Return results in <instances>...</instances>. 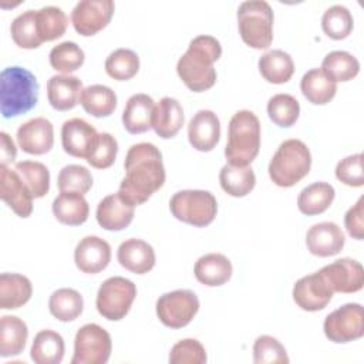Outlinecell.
I'll return each instance as SVG.
<instances>
[{"label": "cell", "instance_id": "cell-1", "mask_svg": "<svg viewBox=\"0 0 364 364\" xmlns=\"http://www.w3.org/2000/svg\"><path fill=\"white\" fill-rule=\"evenodd\" d=\"M124 168L125 178L118 192L134 206L146 202L165 182L162 154L154 144H134L127 152Z\"/></svg>", "mask_w": 364, "mask_h": 364}, {"label": "cell", "instance_id": "cell-2", "mask_svg": "<svg viewBox=\"0 0 364 364\" xmlns=\"http://www.w3.org/2000/svg\"><path fill=\"white\" fill-rule=\"evenodd\" d=\"M222 55L220 43L212 36H198L191 40L188 50L178 60L176 73L183 84L193 92L212 88L216 82L213 64Z\"/></svg>", "mask_w": 364, "mask_h": 364}, {"label": "cell", "instance_id": "cell-3", "mask_svg": "<svg viewBox=\"0 0 364 364\" xmlns=\"http://www.w3.org/2000/svg\"><path fill=\"white\" fill-rule=\"evenodd\" d=\"M38 101V82L28 70L13 65L0 74V109L4 118L28 112Z\"/></svg>", "mask_w": 364, "mask_h": 364}, {"label": "cell", "instance_id": "cell-4", "mask_svg": "<svg viewBox=\"0 0 364 364\" xmlns=\"http://www.w3.org/2000/svg\"><path fill=\"white\" fill-rule=\"evenodd\" d=\"M260 149V121L255 112L240 109L229 121L225 156L229 165L249 166Z\"/></svg>", "mask_w": 364, "mask_h": 364}, {"label": "cell", "instance_id": "cell-5", "mask_svg": "<svg viewBox=\"0 0 364 364\" xmlns=\"http://www.w3.org/2000/svg\"><path fill=\"white\" fill-rule=\"evenodd\" d=\"M311 168L307 145L296 138L283 141L269 164V176L274 185L290 188L300 182Z\"/></svg>", "mask_w": 364, "mask_h": 364}, {"label": "cell", "instance_id": "cell-6", "mask_svg": "<svg viewBox=\"0 0 364 364\" xmlns=\"http://www.w3.org/2000/svg\"><path fill=\"white\" fill-rule=\"evenodd\" d=\"M237 28L245 44L256 50L273 41V10L264 0H249L237 9Z\"/></svg>", "mask_w": 364, "mask_h": 364}, {"label": "cell", "instance_id": "cell-7", "mask_svg": "<svg viewBox=\"0 0 364 364\" xmlns=\"http://www.w3.org/2000/svg\"><path fill=\"white\" fill-rule=\"evenodd\" d=\"M169 209L178 220L196 228H205L213 222L218 203L209 191L185 189L171 198Z\"/></svg>", "mask_w": 364, "mask_h": 364}, {"label": "cell", "instance_id": "cell-8", "mask_svg": "<svg viewBox=\"0 0 364 364\" xmlns=\"http://www.w3.org/2000/svg\"><path fill=\"white\" fill-rule=\"evenodd\" d=\"M136 296V286L125 277L114 276L102 282L98 289L95 306L98 313L111 321L124 318Z\"/></svg>", "mask_w": 364, "mask_h": 364}, {"label": "cell", "instance_id": "cell-9", "mask_svg": "<svg viewBox=\"0 0 364 364\" xmlns=\"http://www.w3.org/2000/svg\"><path fill=\"white\" fill-rule=\"evenodd\" d=\"M112 341L109 333L95 323L84 324L74 338L71 364H105L109 360Z\"/></svg>", "mask_w": 364, "mask_h": 364}, {"label": "cell", "instance_id": "cell-10", "mask_svg": "<svg viewBox=\"0 0 364 364\" xmlns=\"http://www.w3.org/2000/svg\"><path fill=\"white\" fill-rule=\"evenodd\" d=\"M199 310L198 296L188 289L164 293L156 300V316L169 328L188 326Z\"/></svg>", "mask_w": 364, "mask_h": 364}, {"label": "cell", "instance_id": "cell-11", "mask_svg": "<svg viewBox=\"0 0 364 364\" xmlns=\"http://www.w3.org/2000/svg\"><path fill=\"white\" fill-rule=\"evenodd\" d=\"M326 337L338 344L358 340L364 334V311L358 303H347L331 311L323 323Z\"/></svg>", "mask_w": 364, "mask_h": 364}, {"label": "cell", "instance_id": "cell-12", "mask_svg": "<svg viewBox=\"0 0 364 364\" xmlns=\"http://www.w3.org/2000/svg\"><path fill=\"white\" fill-rule=\"evenodd\" d=\"M114 9L112 0H81L71 11L73 27L84 37L94 36L109 23Z\"/></svg>", "mask_w": 364, "mask_h": 364}, {"label": "cell", "instance_id": "cell-13", "mask_svg": "<svg viewBox=\"0 0 364 364\" xmlns=\"http://www.w3.org/2000/svg\"><path fill=\"white\" fill-rule=\"evenodd\" d=\"M333 293H355L363 289L364 269L360 262L343 257L318 270Z\"/></svg>", "mask_w": 364, "mask_h": 364}, {"label": "cell", "instance_id": "cell-14", "mask_svg": "<svg viewBox=\"0 0 364 364\" xmlns=\"http://www.w3.org/2000/svg\"><path fill=\"white\" fill-rule=\"evenodd\" d=\"M0 198L20 218H28L33 212L31 192L16 169L7 165H0Z\"/></svg>", "mask_w": 364, "mask_h": 364}, {"label": "cell", "instance_id": "cell-15", "mask_svg": "<svg viewBox=\"0 0 364 364\" xmlns=\"http://www.w3.org/2000/svg\"><path fill=\"white\" fill-rule=\"evenodd\" d=\"M333 294V290L318 272L299 279L293 286V300L306 311L323 310L330 303Z\"/></svg>", "mask_w": 364, "mask_h": 364}, {"label": "cell", "instance_id": "cell-16", "mask_svg": "<svg viewBox=\"0 0 364 364\" xmlns=\"http://www.w3.org/2000/svg\"><path fill=\"white\" fill-rule=\"evenodd\" d=\"M16 138L26 154L43 155L53 148L54 128L47 118L36 117L18 127Z\"/></svg>", "mask_w": 364, "mask_h": 364}, {"label": "cell", "instance_id": "cell-17", "mask_svg": "<svg viewBox=\"0 0 364 364\" xmlns=\"http://www.w3.org/2000/svg\"><path fill=\"white\" fill-rule=\"evenodd\" d=\"M98 132L82 118L67 119L61 127V144L64 151L75 158H88Z\"/></svg>", "mask_w": 364, "mask_h": 364}, {"label": "cell", "instance_id": "cell-18", "mask_svg": "<svg viewBox=\"0 0 364 364\" xmlns=\"http://www.w3.org/2000/svg\"><path fill=\"white\" fill-rule=\"evenodd\" d=\"M109 260L111 246L100 236H85L75 246L74 262L82 273H100L109 264Z\"/></svg>", "mask_w": 364, "mask_h": 364}, {"label": "cell", "instance_id": "cell-19", "mask_svg": "<svg viewBox=\"0 0 364 364\" xmlns=\"http://www.w3.org/2000/svg\"><path fill=\"white\" fill-rule=\"evenodd\" d=\"M135 206L119 192L105 196L97 206V222L105 230L118 232L129 226Z\"/></svg>", "mask_w": 364, "mask_h": 364}, {"label": "cell", "instance_id": "cell-20", "mask_svg": "<svg viewBox=\"0 0 364 364\" xmlns=\"http://www.w3.org/2000/svg\"><path fill=\"white\" fill-rule=\"evenodd\" d=\"M344 243V233L334 222L316 223L306 233V246L309 252L318 257H328L340 253Z\"/></svg>", "mask_w": 364, "mask_h": 364}, {"label": "cell", "instance_id": "cell-21", "mask_svg": "<svg viewBox=\"0 0 364 364\" xmlns=\"http://www.w3.org/2000/svg\"><path fill=\"white\" fill-rule=\"evenodd\" d=\"M220 138V121L210 109L198 111L188 124L189 144L200 152L212 151Z\"/></svg>", "mask_w": 364, "mask_h": 364}, {"label": "cell", "instance_id": "cell-22", "mask_svg": "<svg viewBox=\"0 0 364 364\" xmlns=\"http://www.w3.org/2000/svg\"><path fill=\"white\" fill-rule=\"evenodd\" d=\"M117 259L119 264L135 273L145 274L155 266V252L152 246L142 239H127L124 240L117 250Z\"/></svg>", "mask_w": 364, "mask_h": 364}, {"label": "cell", "instance_id": "cell-23", "mask_svg": "<svg viewBox=\"0 0 364 364\" xmlns=\"http://www.w3.org/2000/svg\"><path fill=\"white\" fill-rule=\"evenodd\" d=\"M82 90L81 80L70 74L53 75L47 81V98L57 111L73 109L80 102Z\"/></svg>", "mask_w": 364, "mask_h": 364}, {"label": "cell", "instance_id": "cell-24", "mask_svg": "<svg viewBox=\"0 0 364 364\" xmlns=\"http://www.w3.org/2000/svg\"><path fill=\"white\" fill-rule=\"evenodd\" d=\"M155 102L148 94H134L128 98L124 112L122 124L129 134H142L152 128Z\"/></svg>", "mask_w": 364, "mask_h": 364}, {"label": "cell", "instance_id": "cell-25", "mask_svg": "<svg viewBox=\"0 0 364 364\" xmlns=\"http://www.w3.org/2000/svg\"><path fill=\"white\" fill-rule=\"evenodd\" d=\"M183 125V109L178 100L164 97L155 104L152 115V128L164 139L173 138Z\"/></svg>", "mask_w": 364, "mask_h": 364}, {"label": "cell", "instance_id": "cell-26", "mask_svg": "<svg viewBox=\"0 0 364 364\" xmlns=\"http://www.w3.org/2000/svg\"><path fill=\"white\" fill-rule=\"evenodd\" d=\"M232 263L222 253H208L200 256L193 267L195 277L208 287L225 284L232 277Z\"/></svg>", "mask_w": 364, "mask_h": 364}, {"label": "cell", "instance_id": "cell-27", "mask_svg": "<svg viewBox=\"0 0 364 364\" xmlns=\"http://www.w3.org/2000/svg\"><path fill=\"white\" fill-rule=\"evenodd\" d=\"M53 213L55 219L68 226H80L88 219L90 206L82 193L60 192L53 200Z\"/></svg>", "mask_w": 364, "mask_h": 364}, {"label": "cell", "instance_id": "cell-28", "mask_svg": "<svg viewBox=\"0 0 364 364\" xmlns=\"http://www.w3.org/2000/svg\"><path fill=\"white\" fill-rule=\"evenodd\" d=\"M33 294L31 282L18 273L0 274V309L13 310L24 306Z\"/></svg>", "mask_w": 364, "mask_h": 364}, {"label": "cell", "instance_id": "cell-29", "mask_svg": "<svg viewBox=\"0 0 364 364\" xmlns=\"http://www.w3.org/2000/svg\"><path fill=\"white\" fill-rule=\"evenodd\" d=\"M300 90L306 100L314 105L330 102L337 92V82L333 81L321 68H311L301 77Z\"/></svg>", "mask_w": 364, "mask_h": 364}, {"label": "cell", "instance_id": "cell-30", "mask_svg": "<svg viewBox=\"0 0 364 364\" xmlns=\"http://www.w3.org/2000/svg\"><path fill=\"white\" fill-rule=\"evenodd\" d=\"M27 324L17 316H1L0 318V355H18L27 343Z\"/></svg>", "mask_w": 364, "mask_h": 364}, {"label": "cell", "instance_id": "cell-31", "mask_svg": "<svg viewBox=\"0 0 364 364\" xmlns=\"http://www.w3.org/2000/svg\"><path fill=\"white\" fill-rule=\"evenodd\" d=\"M64 350V338L57 331L46 328L34 336L30 357L36 364H60Z\"/></svg>", "mask_w": 364, "mask_h": 364}, {"label": "cell", "instance_id": "cell-32", "mask_svg": "<svg viewBox=\"0 0 364 364\" xmlns=\"http://www.w3.org/2000/svg\"><path fill=\"white\" fill-rule=\"evenodd\" d=\"M259 73L272 84L287 82L294 73V63L283 50H270L259 58Z\"/></svg>", "mask_w": 364, "mask_h": 364}, {"label": "cell", "instance_id": "cell-33", "mask_svg": "<svg viewBox=\"0 0 364 364\" xmlns=\"http://www.w3.org/2000/svg\"><path fill=\"white\" fill-rule=\"evenodd\" d=\"M80 104L92 117H108L117 108V94L107 85L92 84L82 90Z\"/></svg>", "mask_w": 364, "mask_h": 364}, {"label": "cell", "instance_id": "cell-34", "mask_svg": "<svg viewBox=\"0 0 364 364\" xmlns=\"http://www.w3.org/2000/svg\"><path fill=\"white\" fill-rule=\"evenodd\" d=\"M336 191L327 182H314L306 186L297 198V208L307 216L320 215L327 210L334 199Z\"/></svg>", "mask_w": 364, "mask_h": 364}, {"label": "cell", "instance_id": "cell-35", "mask_svg": "<svg viewBox=\"0 0 364 364\" xmlns=\"http://www.w3.org/2000/svg\"><path fill=\"white\" fill-rule=\"evenodd\" d=\"M219 183L228 195L242 198L253 191L256 175L250 166H235L226 164L219 172Z\"/></svg>", "mask_w": 364, "mask_h": 364}, {"label": "cell", "instance_id": "cell-36", "mask_svg": "<svg viewBox=\"0 0 364 364\" xmlns=\"http://www.w3.org/2000/svg\"><path fill=\"white\" fill-rule=\"evenodd\" d=\"M84 309L82 296L70 287H63L55 291L48 299L50 313L60 321L68 323L75 320Z\"/></svg>", "mask_w": 364, "mask_h": 364}, {"label": "cell", "instance_id": "cell-37", "mask_svg": "<svg viewBox=\"0 0 364 364\" xmlns=\"http://www.w3.org/2000/svg\"><path fill=\"white\" fill-rule=\"evenodd\" d=\"M321 70L333 81H350L357 77L360 71L358 60L348 51L336 50L328 53L321 63Z\"/></svg>", "mask_w": 364, "mask_h": 364}, {"label": "cell", "instance_id": "cell-38", "mask_svg": "<svg viewBox=\"0 0 364 364\" xmlns=\"http://www.w3.org/2000/svg\"><path fill=\"white\" fill-rule=\"evenodd\" d=\"M10 34L13 41L20 48H26V50L37 48L43 43V40L40 38V34H38L36 10H26L20 13L11 21Z\"/></svg>", "mask_w": 364, "mask_h": 364}, {"label": "cell", "instance_id": "cell-39", "mask_svg": "<svg viewBox=\"0 0 364 364\" xmlns=\"http://www.w3.org/2000/svg\"><path fill=\"white\" fill-rule=\"evenodd\" d=\"M21 181L26 183L34 199L43 198L50 189V172L47 166L37 161H21L14 166Z\"/></svg>", "mask_w": 364, "mask_h": 364}, {"label": "cell", "instance_id": "cell-40", "mask_svg": "<svg viewBox=\"0 0 364 364\" xmlns=\"http://www.w3.org/2000/svg\"><path fill=\"white\" fill-rule=\"evenodd\" d=\"M38 34L43 41H53L60 38L68 26L65 13L55 6H46L36 10Z\"/></svg>", "mask_w": 364, "mask_h": 364}, {"label": "cell", "instance_id": "cell-41", "mask_svg": "<svg viewBox=\"0 0 364 364\" xmlns=\"http://www.w3.org/2000/svg\"><path fill=\"white\" fill-rule=\"evenodd\" d=\"M139 70V57L129 48H117L105 60L107 74L118 81H127L136 75Z\"/></svg>", "mask_w": 364, "mask_h": 364}, {"label": "cell", "instance_id": "cell-42", "mask_svg": "<svg viewBox=\"0 0 364 364\" xmlns=\"http://www.w3.org/2000/svg\"><path fill=\"white\" fill-rule=\"evenodd\" d=\"M50 65L60 73L70 74L77 71L85 60V54L74 41H63L54 46L48 55Z\"/></svg>", "mask_w": 364, "mask_h": 364}, {"label": "cell", "instance_id": "cell-43", "mask_svg": "<svg viewBox=\"0 0 364 364\" xmlns=\"http://www.w3.org/2000/svg\"><path fill=\"white\" fill-rule=\"evenodd\" d=\"M353 16L346 6L334 4L328 7L321 17V28L327 37L333 40H343L350 36L353 30Z\"/></svg>", "mask_w": 364, "mask_h": 364}, {"label": "cell", "instance_id": "cell-44", "mask_svg": "<svg viewBox=\"0 0 364 364\" xmlns=\"http://www.w3.org/2000/svg\"><path fill=\"white\" fill-rule=\"evenodd\" d=\"M269 118L282 128L296 124L300 115V104L290 94H276L267 102Z\"/></svg>", "mask_w": 364, "mask_h": 364}, {"label": "cell", "instance_id": "cell-45", "mask_svg": "<svg viewBox=\"0 0 364 364\" xmlns=\"http://www.w3.org/2000/svg\"><path fill=\"white\" fill-rule=\"evenodd\" d=\"M57 186L60 192H78V193H87L92 186V175L91 172L77 164L65 165L57 178Z\"/></svg>", "mask_w": 364, "mask_h": 364}, {"label": "cell", "instance_id": "cell-46", "mask_svg": "<svg viewBox=\"0 0 364 364\" xmlns=\"http://www.w3.org/2000/svg\"><path fill=\"white\" fill-rule=\"evenodd\" d=\"M253 361L256 364H287L289 357L284 346L277 338L263 334L253 344Z\"/></svg>", "mask_w": 364, "mask_h": 364}, {"label": "cell", "instance_id": "cell-47", "mask_svg": "<svg viewBox=\"0 0 364 364\" xmlns=\"http://www.w3.org/2000/svg\"><path fill=\"white\" fill-rule=\"evenodd\" d=\"M117 152H118V142L115 136H112L109 132H100L97 136L95 145L87 158V162L92 168L107 169L115 162Z\"/></svg>", "mask_w": 364, "mask_h": 364}, {"label": "cell", "instance_id": "cell-48", "mask_svg": "<svg viewBox=\"0 0 364 364\" xmlns=\"http://www.w3.org/2000/svg\"><path fill=\"white\" fill-rule=\"evenodd\" d=\"M206 360L205 347L196 338L179 340L169 353L171 364H203Z\"/></svg>", "mask_w": 364, "mask_h": 364}, {"label": "cell", "instance_id": "cell-49", "mask_svg": "<svg viewBox=\"0 0 364 364\" xmlns=\"http://www.w3.org/2000/svg\"><path fill=\"white\" fill-rule=\"evenodd\" d=\"M336 178L347 186L360 188L364 185L363 154H354L343 158L336 165Z\"/></svg>", "mask_w": 364, "mask_h": 364}, {"label": "cell", "instance_id": "cell-50", "mask_svg": "<svg viewBox=\"0 0 364 364\" xmlns=\"http://www.w3.org/2000/svg\"><path fill=\"white\" fill-rule=\"evenodd\" d=\"M344 225L347 233L357 240L364 237V198L361 196L355 205H353L344 216Z\"/></svg>", "mask_w": 364, "mask_h": 364}, {"label": "cell", "instance_id": "cell-51", "mask_svg": "<svg viewBox=\"0 0 364 364\" xmlns=\"http://www.w3.org/2000/svg\"><path fill=\"white\" fill-rule=\"evenodd\" d=\"M0 155H1V165H7L13 162L17 155V149L13 139L4 131L0 132Z\"/></svg>", "mask_w": 364, "mask_h": 364}]
</instances>
